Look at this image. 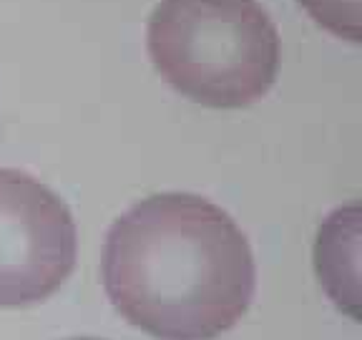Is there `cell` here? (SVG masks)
<instances>
[{
    "label": "cell",
    "instance_id": "1",
    "mask_svg": "<svg viewBox=\"0 0 362 340\" xmlns=\"http://www.w3.org/2000/svg\"><path fill=\"white\" fill-rule=\"evenodd\" d=\"M103 285L113 307L156 340H211L252 305L255 255L209 199L151 194L108 230Z\"/></svg>",
    "mask_w": 362,
    "mask_h": 340
},
{
    "label": "cell",
    "instance_id": "2",
    "mask_svg": "<svg viewBox=\"0 0 362 340\" xmlns=\"http://www.w3.org/2000/svg\"><path fill=\"white\" fill-rule=\"evenodd\" d=\"M146 48L166 84L211 108L259 101L279 68L277 26L259 0H158Z\"/></svg>",
    "mask_w": 362,
    "mask_h": 340
},
{
    "label": "cell",
    "instance_id": "3",
    "mask_svg": "<svg viewBox=\"0 0 362 340\" xmlns=\"http://www.w3.org/2000/svg\"><path fill=\"white\" fill-rule=\"evenodd\" d=\"M76 222L53 189L0 169V307L48 300L76 267Z\"/></svg>",
    "mask_w": 362,
    "mask_h": 340
},
{
    "label": "cell",
    "instance_id": "4",
    "mask_svg": "<svg viewBox=\"0 0 362 340\" xmlns=\"http://www.w3.org/2000/svg\"><path fill=\"white\" fill-rule=\"evenodd\" d=\"M357 265H360V207L332 212L317 239V272L339 307L357 312Z\"/></svg>",
    "mask_w": 362,
    "mask_h": 340
},
{
    "label": "cell",
    "instance_id": "5",
    "mask_svg": "<svg viewBox=\"0 0 362 340\" xmlns=\"http://www.w3.org/2000/svg\"><path fill=\"white\" fill-rule=\"evenodd\" d=\"M305 11L329 33L360 40V0H300Z\"/></svg>",
    "mask_w": 362,
    "mask_h": 340
},
{
    "label": "cell",
    "instance_id": "6",
    "mask_svg": "<svg viewBox=\"0 0 362 340\" xmlns=\"http://www.w3.org/2000/svg\"><path fill=\"white\" fill-rule=\"evenodd\" d=\"M74 340H96V338H74Z\"/></svg>",
    "mask_w": 362,
    "mask_h": 340
}]
</instances>
